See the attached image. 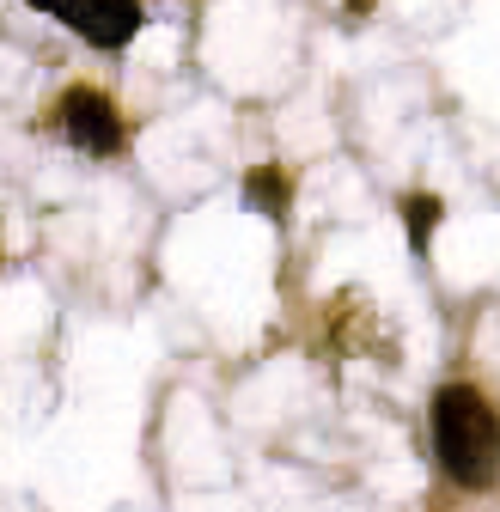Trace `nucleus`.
<instances>
[{
  "label": "nucleus",
  "mask_w": 500,
  "mask_h": 512,
  "mask_svg": "<svg viewBox=\"0 0 500 512\" xmlns=\"http://www.w3.org/2000/svg\"><path fill=\"white\" fill-rule=\"evenodd\" d=\"M427 421H433V458H440V470L464 494H482V488L500 482V415L476 384H446V391H433Z\"/></svg>",
  "instance_id": "nucleus-1"
},
{
  "label": "nucleus",
  "mask_w": 500,
  "mask_h": 512,
  "mask_svg": "<svg viewBox=\"0 0 500 512\" xmlns=\"http://www.w3.org/2000/svg\"><path fill=\"white\" fill-rule=\"evenodd\" d=\"M31 7L80 31L92 49H122L141 31V0H31Z\"/></svg>",
  "instance_id": "nucleus-3"
},
{
  "label": "nucleus",
  "mask_w": 500,
  "mask_h": 512,
  "mask_svg": "<svg viewBox=\"0 0 500 512\" xmlns=\"http://www.w3.org/2000/svg\"><path fill=\"white\" fill-rule=\"evenodd\" d=\"M244 202L257 208V214H269V220H287V208H293L287 171H281V165H257V171L244 177Z\"/></svg>",
  "instance_id": "nucleus-4"
},
{
  "label": "nucleus",
  "mask_w": 500,
  "mask_h": 512,
  "mask_svg": "<svg viewBox=\"0 0 500 512\" xmlns=\"http://www.w3.org/2000/svg\"><path fill=\"white\" fill-rule=\"evenodd\" d=\"M55 122H61V135H68L80 153H92V159H110V153H122V110L104 98V92H92V86H74V92H61V104H55Z\"/></svg>",
  "instance_id": "nucleus-2"
},
{
  "label": "nucleus",
  "mask_w": 500,
  "mask_h": 512,
  "mask_svg": "<svg viewBox=\"0 0 500 512\" xmlns=\"http://www.w3.org/2000/svg\"><path fill=\"white\" fill-rule=\"evenodd\" d=\"M440 214H446V202L440 196H403V226H409V244L415 250H427V238H433V226H440Z\"/></svg>",
  "instance_id": "nucleus-5"
}]
</instances>
